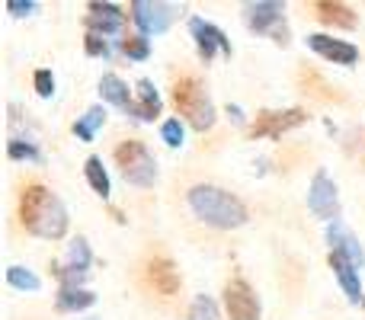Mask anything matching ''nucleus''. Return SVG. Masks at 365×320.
Here are the masks:
<instances>
[{"mask_svg": "<svg viewBox=\"0 0 365 320\" xmlns=\"http://www.w3.org/2000/svg\"><path fill=\"white\" fill-rule=\"evenodd\" d=\"M96 298L90 295V291H74V289H64L61 295H58V308L61 311H81V308H90Z\"/></svg>", "mask_w": 365, "mask_h": 320, "instance_id": "aec40b11", "label": "nucleus"}, {"mask_svg": "<svg viewBox=\"0 0 365 320\" xmlns=\"http://www.w3.org/2000/svg\"><path fill=\"white\" fill-rule=\"evenodd\" d=\"M36 93L38 96L55 93V77H51V71H36Z\"/></svg>", "mask_w": 365, "mask_h": 320, "instance_id": "a878e982", "label": "nucleus"}, {"mask_svg": "<svg viewBox=\"0 0 365 320\" xmlns=\"http://www.w3.org/2000/svg\"><path fill=\"white\" fill-rule=\"evenodd\" d=\"M189 29H192V36H195V42H199V51H202V58H212L215 51H225V55H231V45H227V38L221 36V29H215L212 23H205V19H192L189 23Z\"/></svg>", "mask_w": 365, "mask_h": 320, "instance_id": "9d476101", "label": "nucleus"}, {"mask_svg": "<svg viewBox=\"0 0 365 320\" xmlns=\"http://www.w3.org/2000/svg\"><path fill=\"white\" fill-rule=\"evenodd\" d=\"M87 51H90V55H103V58H106V55H109L106 38H100V36H87Z\"/></svg>", "mask_w": 365, "mask_h": 320, "instance_id": "cd10ccee", "label": "nucleus"}, {"mask_svg": "<svg viewBox=\"0 0 365 320\" xmlns=\"http://www.w3.org/2000/svg\"><path fill=\"white\" fill-rule=\"evenodd\" d=\"M148 282H151V289L158 291V295L170 298L180 291V272L167 257H154L151 263H148Z\"/></svg>", "mask_w": 365, "mask_h": 320, "instance_id": "6e6552de", "label": "nucleus"}, {"mask_svg": "<svg viewBox=\"0 0 365 320\" xmlns=\"http://www.w3.org/2000/svg\"><path fill=\"white\" fill-rule=\"evenodd\" d=\"M225 308L231 320H259L257 295H253V289L244 279H234V282L225 285Z\"/></svg>", "mask_w": 365, "mask_h": 320, "instance_id": "423d86ee", "label": "nucleus"}, {"mask_svg": "<svg viewBox=\"0 0 365 320\" xmlns=\"http://www.w3.org/2000/svg\"><path fill=\"white\" fill-rule=\"evenodd\" d=\"M19 221L29 234L48 240L64 237V231H68V212H64L61 199L55 192H48L45 186H38V182L26 186L23 195H19Z\"/></svg>", "mask_w": 365, "mask_h": 320, "instance_id": "f257e3e1", "label": "nucleus"}, {"mask_svg": "<svg viewBox=\"0 0 365 320\" xmlns=\"http://www.w3.org/2000/svg\"><path fill=\"white\" fill-rule=\"evenodd\" d=\"M10 158H26V160H38V151L32 145H23V141H10Z\"/></svg>", "mask_w": 365, "mask_h": 320, "instance_id": "bb28decb", "label": "nucleus"}, {"mask_svg": "<svg viewBox=\"0 0 365 320\" xmlns=\"http://www.w3.org/2000/svg\"><path fill=\"white\" fill-rule=\"evenodd\" d=\"M304 119H308L304 109H285V113H272V109H266V113H259L257 122L250 125V138H279L282 132L302 125Z\"/></svg>", "mask_w": 365, "mask_h": 320, "instance_id": "39448f33", "label": "nucleus"}, {"mask_svg": "<svg viewBox=\"0 0 365 320\" xmlns=\"http://www.w3.org/2000/svg\"><path fill=\"white\" fill-rule=\"evenodd\" d=\"M90 10L93 13H90L87 23L93 26V29H103V36H106V32H115L122 26V19H125V13H122L119 6H113V4H103V6L93 4Z\"/></svg>", "mask_w": 365, "mask_h": 320, "instance_id": "4468645a", "label": "nucleus"}, {"mask_svg": "<svg viewBox=\"0 0 365 320\" xmlns=\"http://www.w3.org/2000/svg\"><path fill=\"white\" fill-rule=\"evenodd\" d=\"M135 23L141 26V32H164L177 16V6L170 4H148V0H135Z\"/></svg>", "mask_w": 365, "mask_h": 320, "instance_id": "0eeeda50", "label": "nucleus"}, {"mask_svg": "<svg viewBox=\"0 0 365 320\" xmlns=\"http://www.w3.org/2000/svg\"><path fill=\"white\" fill-rule=\"evenodd\" d=\"M330 266H334V272H336V279H340L343 291L349 295V301H359L362 282H359V272H356V263H349V259L340 257V253H330Z\"/></svg>", "mask_w": 365, "mask_h": 320, "instance_id": "f8f14e48", "label": "nucleus"}, {"mask_svg": "<svg viewBox=\"0 0 365 320\" xmlns=\"http://www.w3.org/2000/svg\"><path fill=\"white\" fill-rule=\"evenodd\" d=\"M308 205H311V212H317L321 218H334L336 215V189L324 173L314 176V186H311V192H308Z\"/></svg>", "mask_w": 365, "mask_h": 320, "instance_id": "9b49d317", "label": "nucleus"}, {"mask_svg": "<svg viewBox=\"0 0 365 320\" xmlns=\"http://www.w3.org/2000/svg\"><path fill=\"white\" fill-rule=\"evenodd\" d=\"M115 163H119L122 176L135 186H151L154 176H158V167H154V158L148 154V148L141 141H122L115 148Z\"/></svg>", "mask_w": 365, "mask_h": 320, "instance_id": "20e7f679", "label": "nucleus"}, {"mask_svg": "<svg viewBox=\"0 0 365 320\" xmlns=\"http://www.w3.org/2000/svg\"><path fill=\"white\" fill-rule=\"evenodd\" d=\"M6 282H10L13 289H29V291L38 289V279L32 276V272H26L23 266H10V269H6Z\"/></svg>", "mask_w": 365, "mask_h": 320, "instance_id": "4be33fe9", "label": "nucleus"}, {"mask_svg": "<svg viewBox=\"0 0 365 320\" xmlns=\"http://www.w3.org/2000/svg\"><path fill=\"white\" fill-rule=\"evenodd\" d=\"M100 93H103V100H109L113 106H122V109H132V96H128V87L119 81L115 74H106L100 81Z\"/></svg>", "mask_w": 365, "mask_h": 320, "instance_id": "f3484780", "label": "nucleus"}, {"mask_svg": "<svg viewBox=\"0 0 365 320\" xmlns=\"http://www.w3.org/2000/svg\"><path fill=\"white\" fill-rule=\"evenodd\" d=\"M330 244H334V253H340V257H346L349 263H356V266H362L365 263V257H362V250L356 247V240L349 237L343 227H330Z\"/></svg>", "mask_w": 365, "mask_h": 320, "instance_id": "a211bd4d", "label": "nucleus"}, {"mask_svg": "<svg viewBox=\"0 0 365 320\" xmlns=\"http://www.w3.org/2000/svg\"><path fill=\"white\" fill-rule=\"evenodd\" d=\"M160 135H164V141L170 148H180L182 145V125H180V119H170V122H164V128H160Z\"/></svg>", "mask_w": 365, "mask_h": 320, "instance_id": "393cba45", "label": "nucleus"}, {"mask_svg": "<svg viewBox=\"0 0 365 320\" xmlns=\"http://www.w3.org/2000/svg\"><path fill=\"white\" fill-rule=\"evenodd\" d=\"M103 122H106V113H103L100 106H93V109H90V113L83 115V119H81V122H77V125H74L77 138H83V141H93V132H96V128L103 125Z\"/></svg>", "mask_w": 365, "mask_h": 320, "instance_id": "6ab92c4d", "label": "nucleus"}, {"mask_svg": "<svg viewBox=\"0 0 365 320\" xmlns=\"http://www.w3.org/2000/svg\"><path fill=\"white\" fill-rule=\"evenodd\" d=\"M87 180H90V186L96 189V192L103 195V199H106L109 195V176H106V170H103V163H100V158H90L87 160Z\"/></svg>", "mask_w": 365, "mask_h": 320, "instance_id": "412c9836", "label": "nucleus"}, {"mask_svg": "<svg viewBox=\"0 0 365 320\" xmlns=\"http://www.w3.org/2000/svg\"><path fill=\"white\" fill-rule=\"evenodd\" d=\"M314 13H317V19L327 26H343V29L356 26V13L349 10L346 4H330V0H324V4H314Z\"/></svg>", "mask_w": 365, "mask_h": 320, "instance_id": "ddd939ff", "label": "nucleus"}, {"mask_svg": "<svg viewBox=\"0 0 365 320\" xmlns=\"http://www.w3.org/2000/svg\"><path fill=\"white\" fill-rule=\"evenodd\" d=\"M32 6H36V4H29V0H26V4H23V0H10V4H6V10H26V13H29Z\"/></svg>", "mask_w": 365, "mask_h": 320, "instance_id": "c85d7f7f", "label": "nucleus"}, {"mask_svg": "<svg viewBox=\"0 0 365 320\" xmlns=\"http://www.w3.org/2000/svg\"><path fill=\"white\" fill-rule=\"evenodd\" d=\"M132 113L138 119H154L160 113V100H158V90L151 87V81H141L138 83V103H132Z\"/></svg>", "mask_w": 365, "mask_h": 320, "instance_id": "dca6fc26", "label": "nucleus"}, {"mask_svg": "<svg viewBox=\"0 0 365 320\" xmlns=\"http://www.w3.org/2000/svg\"><path fill=\"white\" fill-rule=\"evenodd\" d=\"M173 106H177V113L186 115L189 125L199 128V132H205L215 122V106L195 77H180V81L173 83Z\"/></svg>", "mask_w": 365, "mask_h": 320, "instance_id": "7ed1b4c3", "label": "nucleus"}, {"mask_svg": "<svg viewBox=\"0 0 365 320\" xmlns=\"http://www.w3.org/2000/svg\"><path fill=\"white\" fill-rule=\"evenodd\" d=\"M276 19H282V6L279 4H253V6H247V23H250L257 32H266Z\"/></svg>", "mask_w": 365, "mask_h": 320, "instance_id": "2eb2a0df", "label": "nucleus"}, {"mask_svg": "<svg viewBox=\"0 0 365 320\" xmlns=\"http://www.w3.org/2000/svg\"><path fill=\"white\" fill-rule=\"evenodd\" d=\"M189 205L202 221H208L215 227H240L247 221L244 202L215 186H192L189 189Z\"/></svg>", "mask_w": 365, "mask_h": 320, "instance_id": "f03ea898", "label": "nucleus"}, {"mask_svg": "<svg viewBox=\"0 0 365 320\" xmlns=\"http://www.w3.org/2000/svg\"><path fill=\"white\" fill-rule=\"evenodd\" d=\"M122 51H125L128 58H135V61H141V58H148V38L145 36H128L125 42H122Z\"/></svg>", "mask_w": 365, "mask_h": 320, "instance_id": "5701e85b", "label": "nucleus"}, {"mask_svg": "<svg viewBox=\"0 0 365 320\" xmlns=\"http://www.w3.org/2000/svg\"><path fill=\"white\" fill-rule=\"evenodd\" d=\"M302 83H314V96H321V100H340V93H334V87H327L314 71H302Z\"/></svg>", "mask_w": 365, "mask_h": 320, "instance_id": "b1692460", "label": "nucleus"}, {"mask_svg": "<svg viewBox=\"0 0 365 320\" xmlns=\"http://www.w3.org/2000/svg\"><path fill=\"white\" fill-rule=\"evenodd\" d=\"M308 45L317 51V55H324L327 61H334V64H353L356 58H359V48H356V45L340 42V38H330V36H321V32L311 36Z\"/></svg>", "mask_w": 365, "mask_h": 320, "instance_id": "1a4fd4ad", "label": "nucleus"}]
</instances>
